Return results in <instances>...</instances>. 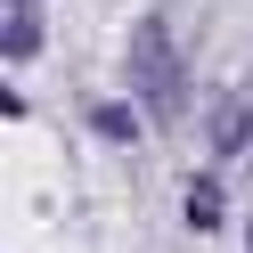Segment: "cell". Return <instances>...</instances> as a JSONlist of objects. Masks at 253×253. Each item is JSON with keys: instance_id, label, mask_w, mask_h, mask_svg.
Here are the masks:
<instances>
[{"instance_id": "6da1fadb", "label": "cell", "mask_w": 253, "mask_h": 253, "mask_svg": "<svg viewBox=\"0 0 253 253\" xmlns=\"http://www.w3.org/2000/svg\"><path fill=\"white\" fill-rule=\"evenodd\" d=\"M139 74H147V90H155V106H180V57H171V33L164 25H147V33H139Z\"/></svg>"}, {"instance_id": "7a4b0ae2", "label": "cell", "mask_w": 253, "mask_h": 253, "mask_svg": "<svg viewBox=\"0 0 253 253\" xmlns=\"http://www.w3.org/2000/svg\"><path fill=\"white\" fill-rule=\"evenodd\" d=\"M212 139H220V155H237V147H245V98H220V115H212Z\"/></svg>"}, {"instance_id": "3957f363", "label": "cell", "mask_w": 253, "mask_h": 253, "mask_svg": "<svg viewBox=\"0 0 253 253\" xmlns=\"http://www.w3.org/2000/svg\"><path fill=\"white\" fill-rule=\"evenodd\" d=\"M188 229H220V188H212V180L188 188Z\"/></svg>"}, {"instance_id": "277c9868", "label": "cell", "mask_w": 253, "mask_h": 253, "mask_svg": "<svg viewBox=\"0 0 253 253\" xmlns=\"http://www.w3.org/2000/svg\"><path fill=\"white\" fill-rule=\"evenodd\" d=\"M90 123H98L106 139H139V115H131V106H90Z\"/></svg>"}, {"instance_id": "5b68a950", "label": "cell", "mask_w": 253, "mask_h": 253, "mask_svg": "<svg viewBox=\"0 0 253 253\" xmlns=\"http://www.w3.org/2000/svg\"><path fill=\"white\" fill-rule=\"evenodd\" d=\"M33 41H41L33 17H8V57H33Z\"/></svg>"}]
</instances>
